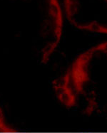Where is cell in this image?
<instances>
[{
    "label": "cell",
    "mask_w": 107,
    "mask_h": 133,
    "mask_svg": "<svg viewBox=\"0 0 107 133\" xmlns=\"http://www.w3.org/2000/svg\"><path fill=\"white\" fill-rule=\"evenodd\" d=\"M64 11L76 29L107 34V0H64Z\"/></svg>",
    "instance_id": "2"
},
{
    "label": "cell",
    "mask_w": 107,
    "mask_h": 133,
    "mask_svg": "<svg viewBox=\"0 0 107 133\" xmlns=\"http://www.w3.org/2000/svg\"><path fill=\"white\" fill-rule=\"evenodd\" d=\"M56 98L67 108L86 115L107 114V41L79 55L52 81Z\"/></svg>",
    "instance_id": "1"
}]
</instances>
